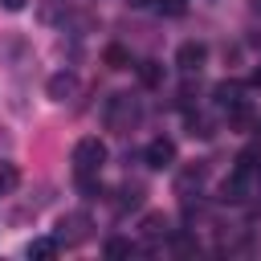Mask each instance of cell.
I'll return each instance as SVG.
<instances>
[{
  "instance_id": "cell-1",
  "label": "cell",
  "mask_w": 261,
  "mask_h": 261,
  "mask_svg": "<svg viewBox=\"0 0 261 261\" xmlns=\"http://www.w3.org/2000/svg\"><path fill=\"white\" fill-rule=\"evenodd\" d=\"M102 163H106V143L102 139H77V147H73V171L77 175H94V171H102Z\"/></svg>"
},
{
  "instance_id": "cell-2",
  "label": "cell",
  "mask_w": 261,
  "mask_h": 261,
  "mask_svg": "<svg viewBox=\"0 0 261 261\" xmlns=\"http://www.w3.org/2000/svg\"><path fill=\"white\" fill-rule=\"evenodd\" d=\"M135 122H139V102L126 98V94H114L110 106H106V126L110 130H130Z\"/></svg>"
},
{
  "instance_id": "cell-3",
  "label": "cell",
  "mask_w": 261,
  "mask_h": 261,
  "mask_svg": "<svg viewBox=\"0 0 261 261\" xmlns=\"http://www.w3.org/2000/svg\"><path fill=\"white\" fill-rule=\"evenodd\" d=\"M143 159H147V167L163 171V167H171V163H175V143H171L167 135H159V139H151V143H147Z\"/></svg>"
},
{
  "instance_id": "cell-4",
  "label": "cell",
  "mask_w": 261,
  "mask_h": 261,
  "mask_svg": "<svg viewBox=\"0 0 261 261\" xmlns=\"http://www.w3.org/2000/svg\"><path fill=\"white\" fill-rule=\"evenodd\" d=\"M204 61H208V49H204L200 41H184V45L175 49V65H179L184 73H196Z\"/></svg>"
},
{
  "instance_id": "cell-5",
  "label": "cell",
  "mask_w": 261,
  "mask_h": 261,
  "mask_svg": "<svg viewBox=\"0 0 261 261\" xmlns=\"http://www.w3.org/2000/svg\"><path fill=\"white\" fill-rule=\"evenodd\" d=\"M73 94H77V77L73 73H53L49 77V98L53 102H69Z\"/></svg>"
},
{
  "instance_id": "cell-6",
  "label": "cell",
  "mask_w": 261,
  "mask_h": 261,
  "mask_svg": "<svg viewBox=\"0 0 261 261\" xmlns=\"http://www.w3.org/2000/svg\"><path fill=\"white\" fill-rule=\"evenodd\" d=\"M216 102H220L224 110L237 106V102H245V98H241V86H237V82H220V86H216Z\"/></svg>"
},
{
  "instance_id": "cell-7",
  "label": "cell",
  "mask_w": 261,
  "mask_h": 261,
  "mask_svg": "<svg viewBox=\"0 0 261 261\" xmlns=\"http://www.w3.org/2000/svg\"><path fill=\"white\" fill-rule=\"evenodd\" d=\"M106 65H110V69H130V53H126L122 45H110V49H106Z\"/></svg>"
},
{
  "instance_id": "cell-8",
  "label": "cell",
  "mask_w": 261,
  "mask_h": 261,
  "mask_svg": "<svg viewBox=\"0 0 261 261\" xmlns=\"http://www.w3.org/2000/svg\"><path fill=\"white\" fill-rule=\"evenodd\" d=\"M159 77H163V65L159 61H143L139 65V82L143 86H159Z\"/></svg>"
},
{
  "instance_id": "cell-9",
  "label": "cell",
  "mask_w": 261,
  "mask_h": 261,
  "mask_svg": "<svg viewBox=\"0 0 261 261\" xmlns=\"http://www.w3.org/2000/svg\"><path fill=\"white\" fill-rule=\"evenodd\" d=\"M143 232H147V237H163V232H167V220H163V212H151V216L143 220Z\"/></svg>"
},
{
  "instance_id": "cell-10",
  "label": "cell",
  "mask_w": 261,
  "mask_h": 261,
  "mask_svg": "<svg viewBox=\"0 0 261 261\" xmlns=\"http://www.w3.org/2000/svg\"><path fill=\"white\" fill-rule=\"evenodd\" d=\"M53 253H57V241H49V237H37L29 245V257H53Z\"/></svg>"
},
{
  "instance_id": "cell-11",
  "label": "cell",
  "mask_w": 261,
  "mask_h": 261,
  "mask_svg": "<svg viewBox=\"0 0 261 261\" xmlns=\"http://www.w3.org/2000/svg\"><path fill=\"white\" fill-rule=\"evenodd\" d=\"M130 253H135V245H130V241H122V237L106 241V257H130Z\"/></svg>"
},
{
  "instance_id": "cell-12",
  "label": "cell",
  "mask_w": 261,
  "mask_h": 261,
  "mask_svg": "<svg viewBox=\"0 0 261 261\" xmlns=\"http://www.w3.org/2000/svg\"><path fill=\"white\" fill-rule=\"evenodd\" d=\"M16 179H20V171H16L12 163H0V192H12Z\"/></svg>"
},
{
  "instance_id": "cell-13",
  "label": "cell",
  "mask_w": 261,
  "mask_h": 261,
  "mask_svg": "<svg viewBox=\"0 0 261 261\" xmlns=\"http://www.w3.org/2000/svg\"><path fill=\"white\" fill-rule=\"evenodd\" d=\"M155 8H159V12H167V16H179V12L188 8V0H159Z\"/></svg>"
},
{
  "instance_id": "cell-14",
  "label": "cell",
  "mask_w": 261,
  "mask_h": 261,
  "mask_svg": "<svg viewBox=\"0 0 261 261\" xmlns=\"http://www.w3.org/2000/svg\"><path fill=\"white\" fill-rule=\"evenodd\" d=\"M175 249H179V253H196V241H192V237H184V232H179V237H175Z\"/></svg>"
},
{
  "instance_id": "cell-15",
  "label": "cell",
  "mask_w": 261,
  "mask_h": 261,
  "mask_svg": "<svg viewBox=\"0 0 261 261\" xmlns=\"http://www.w3.org/2000/svg\"><path fill=\"white\" fill-rule=\"evenodd\" d=\"M0 4H4L8 12H20V8H24V0H0Z\"/></svg>"
},
{
  "instance_id": "cell-16",
  "label": "cell",
  "mask_w": 261,
  "mask_h": 261,
  "mask_svg": "<svg viewBox=\"0 0 261 261\" xmlns=\"http://www.w3.org/2000/svg\"><path fill=\"white\" fill-rule=\"evenodd\" d=\"M249 86H253V90H261V69H253V73H249Z\"/></svg>"
},
{
  "instance_id": "cell-17",
  "label": "cell",
  "mask_w": 261,
  "mask_h": 261,
  "mask_svg": "<svg viewBox=\"0 0 261 261\" xmlns=\"http://www.w3.org/2000/svg\"><path fill=\"white\" fill-rule=\"evenodd\" d=\"M130 4H135V8H143V4H151V0H130Z\"/></svg>"
}]
</instances>
